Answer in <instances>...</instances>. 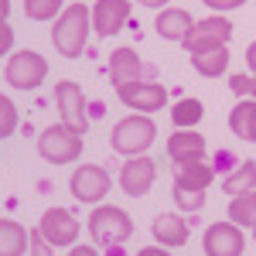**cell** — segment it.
Wrapping results in <instances>:
<instances>
[{
	"mask_svg": "<svg viewBox=\"0 0 256 256\" xmlns=\"http://www.w3.org/2000/svg\"><path fill=\"white\" fill-rule=\"evenodd\" d=\"M154 28H158V34L164 41H171V44H184V38H188L192 28H195V18H192L184 7H160Z\"/></svg>",
	"mask_w": 256,
	"mask_h": 256,
	"instance_id": "15",
	"label": "cell"
},
{
	"mask_svg": "<svg viewBox=\"0 0 256 256\" xmlns=\"http://www.w3.org/2000/svg\"><path fill=\"white\" fill-rule=\"evenodd\" d=\"M31 232L14 222V218H0V256H24L28 253Z\"/></svg>",
	"mask_w": 256,
	"mask_h": 256,
	"instance_id": "20",
	"label": "cell"
},
{
	"mask_svg": "<svg viewBox=\"0 0 256 256\" xmlns=\"http://www.w3.org/2000/svg\"><path fill=\"white\" fill-rule=\"evenodd\" d=\"M158 140V123L147 113H130L113 126L110 134V147L123 154V158H137L144 150H150V144Z\"/></svg>",
	"mask_w": 256,
	"mask_h": 256,
	"instance_id": "2",
	"label": "cell"
},
{
	"mask_svg": "<svg viewBox=\"0 0 256 256\" xmlns=\"http://www.w3.org/2000/svg\"><path fill=\"white\" fill-rule=\"evenodd\" d=\"M65 10V0H24V14L31 20H55Z\"/></svg>",
	"mask_w": 256,
	"mask_h": 256,
	"instance_id": "26",
	"label": "cell"
},
{
	"mask_svg": "<svg viewBox=\"0 0 256 256\" xmlns=\"http://www.w3.org/2000/svg\"><path fill=\"white\" fill-rule=\"evenodd\" d=\"M116 96L123 106H130V110H137V113H147V116H154L158 110L168 106V89L160 86V82H130V86H120Z\"/></svg>",
	"mask_w": 256,
	"mask_h": 256,
	"instance_id": "9",
	"label": "cell"
},
{
	"mask_svg": "<svg viewBox=\"0 0 256 256\" xmlns=\"http://www.w3.org/2000/svg\"><path fill=\"white\" fill-rule=\"evenodd\" d=\"M89 28H92V10L86 4H65L55 24H52V44L62 58H79L89 41Z\"/></svg>",
	"mask_w": 256,
	"mask_h": 256,
	"instance_id": "1",
	"label": "cell"
},
{
	"mask_svg": "<svg viewBox=\"0 0 256 256\" xmlns=\"http://www.w3.org/2000/svg\"><path fill=\"white\" fill-rule=\"evenodd\" d=\"M137 4H144V7H168V0H137Z\"/></svg>",
	"mask_w": 256,
	"mask_h": 256,
	"instance_id": "36",
	"label": "cell"
},
{
	"mask_svg": "<svg viewBox=\"0 0 256 256\" xmlns=\"http://www.w3.org/2000/svg\"><path fill=\"white\" fill-rule=\"evenodd\" d=\"M192 68L205 79H222L229 68V48H216V52H202V55H188Z\"/></svg>",
	"mask_w": 256,
	"mask_h": 256,
	"instance_id": "22",
	"label": "cell"
},
{
	"mask_svg": "<svg viewBox=\"0 0 256 256\" xmlns=\"http://www.w3.org/2000/svg\"><path fill=\"white\" fill-rule=\"evenodd\" d=\"M246 65H250V72L256 76V41H250V48H246Z\"/></svg>",
	"mask_w": 256,
	"mask_h": 256,
	"instance_id": "35",
	"label": "cell"
},
{
	"mask_svg": "<svg viewBox=\"0 0 256 256\" xmlns=\"http://www.w3.org/2000/svg\"><path fill=\"white\" fill-rule=\"evenodd\" d=\"M229 222H236V226H250L253 229L256 222V192H242V195H232L229 198Z\"/></svg>",
	"mask_w": 256,
	"mask_h": 256,
	"instance_id": "24",
	"label": "cell"
},
{
	"mask_svg": "<svg viewBox=\"0 0 256 256\" xmlns=\"http://www.w3.org/2000/svg\"><path fill=\"white\" fill-rule=\"evenodd\" d=\"M232 41V24L222 14H212V18L195 20L192 34L184 38V52L188 55H202V52H216V48H229Z\"/></svg>",
	"mask_w": 256,
	"mask_h": 256,
	"instance_id": "6",
	"label": "cell"
},
{
	"mask_svg": "<svg viewBox=\"0 0 256 256\" xmlns=\"http://www.w3.org/2000/svg\"><path fill=\"white\" fill-rule=\"evenodd\" d=\"M171 198H174V208L178 212H202L205 202H208V192L202 188H171Z\"/></svg>",
	"mask_w": 256,
	"mask_h": 256,
	"instance_id": "25",
	"label": "cell"
},
{
	"mask_svg": "<svg viewBox=\"0 0 256 256\" xmlns=\"http://www.w3.org/2000/svg\"><path fill=\"white\" fill-rule=\"evenodd\" d=\"M202 4H208L216 14H222V10H236V7H242L246 0H202Z\"/></svg>",
	"mask_w": 256,
	"mask_h": 256,
	"instance_id": "32",
	"label": "cell"
},
{
	"mask_svg": "<svg viewBox=\"0 0 256 256\" xmlns=\"http://www.w3.org/2000/svg\"><path fill=\"white\" fill-rule=\"evenodd\" d=\"M28 256H55V246L41 236V229H31V242H28Z\"/></svg>",
	"mask_w": 256,
	"mask_h": 256,
	"instance_id": "28",
	"label": "cell"
},
{
	"mask_svg": "<svg viewBox=\"0 0 256 256\" xmlns=\"http://www.w3.org/2000/svg\"><path fill=\"white\" fill-rule=\"evenodd\" d=\"M89 236L96 246L110 250V246H123L134 236V218L126 216L120 205H96L92 218H89Z\"/></svg>",
	"mask_w": 256,
	"mask_h": 256,
	"instance_id": "3",
	"label": "cell"
},
{
	"mask_svg": "<svg viewBox=\"0 0 256 256\" xmlns=\"http://www.w3.org/2000/svg\"><path fill=\"white\" fill-rule=\"evenodd\" d=\"M68 256H99L92 246H68Z\"/></svg>",
	"mask_w": 256,
	"mask_h": 256,
	"instance_id": "34",
	"label": "cell"
},
{
	"mask_svg": "<svg viewBox=\"0 0 256 256\" xmlns=\"http://www.w3.org/2000/svg\"><path fill=\"white\" fill-rule=\"evenodd\" d=\"M10 14V0H0V18H7Z\"/></svg>",
	"mask_w": 256,
	"mask_h": 256,
	"instance_id": "37",
	"label": "cell"
},
{
	"mask_svg": "<svg viewBox=\"0 0 256 256\" xmlns=\"http://www.w3.org/2000/svg\"><path fill=\"white\" fill-rule=\"evenodd\" d=\"M168 158L174 160V164L205 158V137L195 134V130H174V134L168 137Z\"/></svg>",
	"mask_w": 256,
	"mask_h": 256,
	"instance_id": "18",
	"label": "cell"
},
{
	"mask_svg": "<svg viewBox=\"0 0 256 256\" xmlns=\"http://www.w3.org/2000/svg\"><path fill=\"white\" fill-rule=\"evenodd\" d=\"M137 256H171V250L168 246H144Z\"/></svg>",
	"mask_w": 256,
	"mask_h": 256,
	"instance_id": "33",
	"label": "cell"
},
{
	"mask_svg": "<svg viewBox=\"0 0 256 256\" xmlns=\"http://www.w3.org/2000/svg\"><path fill=\"white\" fill-rule=\"evenodd\" d=\"M110 188H113V178H110L106 168H99V164H79L72 171V181H68L72 198L82 202V205H99L102 198L110 195Z\"/></svg>",
	"mask_w": 256,
	"mask_h": 256,
	"instance_id": "8",
	"label": "cell"
},
{
	"mask_svg": "<svg viewBox=\"0 0 256 256\" xmlns=\"http://www.w3.org/2000/svg\"><path fill=\"white\" fill-rule=\"evenodd\" d=\"M253 239H256V222H253Z\"/></svg>",
	"mask_w": 256,
	"mask_h": 256,
	"instance_id": "39",
	"label": "cell"
},
{
	"mask_svg": "<svg viewBox=\"0 0 256 256\" xmlns=\"http://www.w3.org/2000/svg\"><path fill=\"white\" fill-rule=\"evenodd\" d=\"M38 229L52 246H76L79 232H82L79 218L72 216L68 208H44V216L38 218Z\"/></svg>",
	"mask_w": 256,
	"mask_h": 256,
	"instance_id": "11",
	"label": "cell"
},
{
	"mask_svg": "<svg viewBox=\"0 0 256 256\" xmlns=\"http://www.w3.org/2000/svg\"><path fill=\"white\" fill-rule=\"evenodd\" d=\"M222 192H226V198L242 195V192H256V160H239L236 168L222 178Z\"/></svg>",
	"mask_w": 256,
	"mask_h": 256,
	"instance_id": "21",
	"label": "cell"
},
{
	"mask_svg": "<svg viewBox=\"0 0 256 256\" xmlns=\"http://www.w3.org/2000/svg\"><path fill=\"white\" fill-rule=\"evenodd\" d=\"M18 130V106L10 102V96L0 92V137H14Z\"/></svg>",
	"mask_w": 256,
	"mask_h": 256,
	"instance_id": "27",
	"label": "cell"
},
{
	"mask_svg": "<svg viewBox=\"0 0 256 256\" xmlns=\"http://www.w3.org/2000/svg\"><path fill=\"white\" fill-rule=\"evenodd\" d=\"M110 256H123V246H110Z\"/></svg>",
	"mask_w": 256,
	"mask_h": 256,
	"instance_id": "38",
	"label": "cell"
},
{
	"mask_svg": "<svg viewBox=\"0 0 256 256\" xmlns=\"http://www.w3.org/2000/svg\"><path fill=\"white\" fill-rule=\"evenodd\" d=\"M55 106H58V116H62L58 123H65L76 134L89 130V102H86V92H82L79 82L62 79L55 86Z\"/></svg>",
	"mask_w": 256,
	"mask_h": 256,
	"instance_id": "7",
	"label": "cell"
},
{
	"mask_svg": "<svg viewBox=\"0 0 256 256\" xmlns=\"http://www.w3.org/2000/svg\"><path fill=\"white\" fill-rule=\"evenodd\" d=\"M130 20V0H96L92 4V31L99 38H113Z\"/></svg>",
	"mask_w": 256,
	"mask_h": 256,
	"instance_id": "13",
	"label": "cell"
},
{
	"mask_svg": "<svg viewBox=\"0 0 256 256\" xmlns=\"http://www.w3.org/2000/svg\"><path fill=\"white\" fill-rule=\"evenodd\" d=\"M236 164H239V158L232 154V150H218V154H216V160H212L216 174H229V171H232Z\"/></svg>",
	"mask_w": 256,
	"mask_h": 256,
	"instance_id": "30",
	"label": "cell"
},
{
	"mask_svg": "<svg viewBox=\"0 0 256 256\" xmlns=\"http://www.w3.org/2000/svg\"><path fill=\"white\" fill-rule=\"evenodd\" d=\"M229 130L239 140H256V99L253 96H242L229 110Z\"/></svg>",
	"mask_w": 256,
	"mask_h": 256,
	"instance_id": "19",
	"label": "cell"
},
{
	"mask_svg": "<svg viewBox=\"0 0 256 256\" xmlns=\"http://www.w3.org/2000/svg\"><path fill=\"white\" fill-rule=\"evenodd\" d=\"M205 256H242L246 250V232L236 222H212L202 236Z\"/></svg>",
	"mask_w": 256,
	"mask_h": 256,
	"instance_id": "10",
	"label": "cell"
},
{
	"mask_svg": "<svg viewBox=\"0 0 256 256\" xmlns=\"http://www.w3.org/2000/svg\"><path fill=\"white\" fill-rule=\"evenodd\" d=\"M154 178H158L154 158H150V154H137V158H130L123 168H120V188H123L130 198H144L147 192H150Z\"/></svg>",
	"mask_w": 256,
	"mask_h": 256,
	"instance_id": "12",
	"label": "cell"
},
{
	"mask_svg": "<svg viewBox=\"0 0 256 256\" xmlns=\"http://www.w3.org/2000/svg\"><path fill=\"white\" fill-rule=\"evenodd\" d=\"M212 181H216L212 160L195 158V160H184V164H174V184L178 188H202V192H208Z\"/></svg>",
	"mask_w": 256,
	"mask_h": 256,
	"instance_id": "17",
	"label": "cell"
},
{
	"mask_svg": "<svg viewBox=\"0 0 256 256\" xmlns=\"http://www.w3.org/2000/svg\"><path fill=\"white\" fill-rule=\"evenodd\" d=\"M229 89L236 92V96H253L256 99V76H229Z\"/></svg>",
	"mask_w": 256,
	"mask_h": 256,
	"instance_id": "29",
	"label": "cell"
},
{
	"mask_svg": "<svg viewBox=\"0 0 256 256\" xmlns=\"http://www.w3.org/2000/svg\"><path fill=\"white\" fill-rule=\"evenodd\" d=\"M147 79V68H144V62L134 48H116V52H110V82H113V89L120 86H130V82H140Z\"/></svg>",
	"mask_w": 256,
	"mask_h": 256,
	"instance_id": "14",
	"label": "cell"
},
{
	"mask_svg": "<svg viewBox=\"0 0 256 256\" xmlns=\"http://www.w3.org/2000/svg\"><path fill=\"white\" fill-rule=\"evenodd\" d=\"M38 154L48 164H72V160L82 158V134L68 130L65 123H52V126L41 130Z\"/></svg>",
	"mask_w": 256,
	"mask_h": 256,
	"instance_id": "4",
	"label": "cell"
},
{
	"mask_svg": "<svg viewBox=\"0 0 256 256\" xmlns=\"http://www.w3.org/2000/svg\"><path fill=\"white\" fill-rule=\"evenodd\" d=\"M150 232H154V239H158V246H168V250L184 246L188 236H192L188 218H181L178 212H160V216L154 218V226H150Z\"/></svg>",
	"mask_w": 256,
	"mask_h": 256,
	"instance_id": "16",
	"label": "cell"
},
{
	"mask_svg": "<svg viewBox=\"0 0 256 256\" xmlns=\"http://www.w3.org/2000/svg\"><path fill=\"white\" fill-rule=\"evenodd\" d=\"M10 48H14V28L7 18H0V58L10 55Z\"/></svg>",
	"mask_w": 256,
	"mask_h": 256,
	"instance_id": "31",
	"label": "cell"
},
{
	"mask_svg": "<svg viewBox=\"0 0 256 256\" xmlns=\"http://www.w3.org/2000/svg\"><path fill=\"white\" fill-rule=\"evenodd\" d=\"M202 116H205V106H202V99H195V96L178 99L174 110H171L174 130H195V123H202Z\"/></svg>",
	"mask_w": 256,
	"mask_h": 256,
	"instance_id": "23",
	"label": "cell"
},
{
	"mask_svg": "<svg viewBox=\"0 0 256 256\" xmlns=\"http://www.w3.org/2000/svg\"><path fill=\"white\" fill-rule=\"evenodd\" d=\"M48 76V58L34 52V48H24V52H14L10 62L4 65V79L10 82L14 89L20 92H31V89H38L41 82Z\"/></svg>",
	"mask_w": 256,
	"mask_h": 256,
	"instance_id": "5",
	"label": "cell"
}]
</instances>
